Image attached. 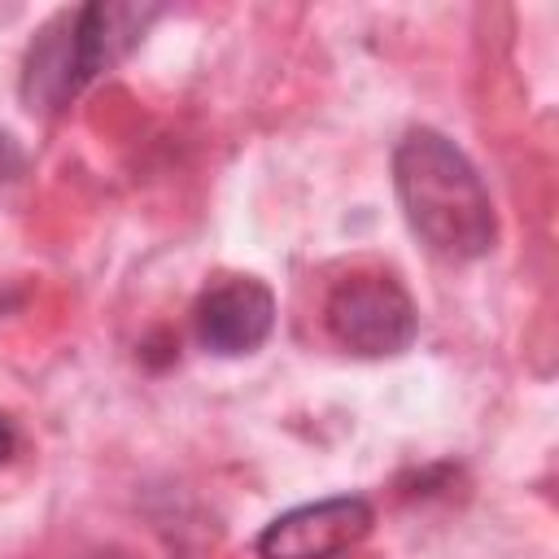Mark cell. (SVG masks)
I'll use <instances>...</instances> for the list:
<instances>
[{"label": "cell", "mask_w": 559, "mask_h": 559, "mask_svg": "<svg viewBox=\"0 0 559 559\" xmlns=\"http://www.w3.org/2000/svg\"><path fill=\"white\" fill-rule=\"evenodd\" d=\"M393 192L406 227L450 262L485 258L498 245V214L472 157L432 127H411L393 148Z\"/></svg>", "instance_id": "1"}, {"label": "cell", "mask_w": 559, "mask_h": 559, "mask_svg": "<svg viewBox=\"0 0 559 559\" xmlns=\"http://www.w3.org/2000/svg\"><path fill=\"white\" fill-rule=\"evenodd\" d=\"M157 4H83L61 13L26 52L22 96L31 109H61L96 74L118 66L157 22Z\"/></svg>", "instance_id": "2"}, {"label": "cell", "mask_w": 559, "mask_h": 559, "mask_svg": "<svg viewBox=\"0 0 559 559\" xmlns=\"http://www.w3.org/2000/svg\"><path fill=\"white\" fill-rule=\"evenodd\" d=\"M328 336L358 358H393L419 336V310L393 275H349L323 301Z\"/></svg>", "instance_id": "3"}, {"label": "cell", "mask_w": 559, "mask_h": 559, "mask_svg": "<svg viewBox=\"0 0 559 559\" xmlns=\"http://www.w3.org/2000/svg\"><path fill=\"white\" fill-rule=\"evenodd\" d=\"M376 524V507L362 493H332L275 515L258 533V559H336L354 550Z\"/></svg>", "instance_id": "4"}, {"label": "cell", "mask_w": 559, "mask_h": 559, "mask_svg": "<svg viewBox=\"0 0 559 559\" xmlns=\"http://www.w3.org/2000/svg\"><path fill=\"white\" fill-rule=\"evenodd\" d=\"M197 341L218 358H245L262 349L275 328V297L253 275H231L210 284L192 306Z\"/></svg>", "instance_id": "5"}, {"label": "cell", "mask_w": 559, "mask_h": 559, "mask_svg": "<svg viewBox=\"0 0 559 559\" xmlns=\"http://www.w3.org/2000/svg\"><path fill=\"white\" fill-rule=\"evenodd\" d=\"M13 450H17V428H13V419L0 411V467L13 459Z\"/></svg>", "instance_id": "6"}]
</instances>
